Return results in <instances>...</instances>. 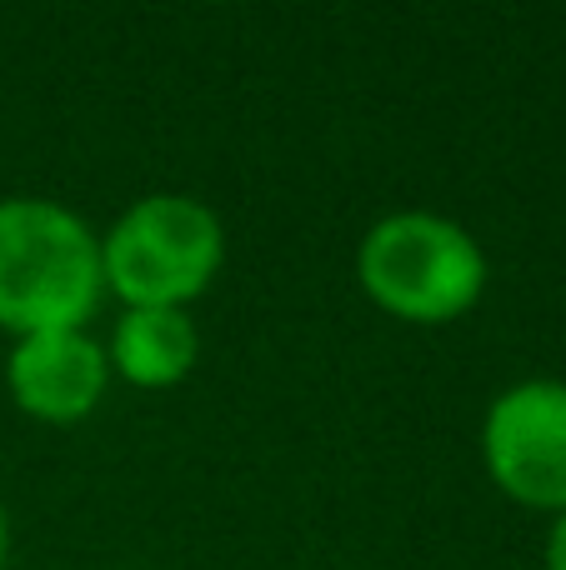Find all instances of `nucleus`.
<instances>
[{
  "mask_svg": "<svg viewBox=\"0 0 566 570\" xmlns=\"http://www.w3.org/2000/svg\"><path fill=\"white\" fill-rule=\"evenodd\" d=\"M100 246L50 200H0V325L76 331L100 301Z\"/></svg>",
  "mask_w": 566,
  "mask_h": 570,
  "instance_id": "f257e3e1",
  "label": "nucleus"
},
{
  "mask_svg": "<svg viewBox=\"0 0 566 570\" xmlns=\"http://www.w3.org/2000/svg\"><path fill=\"white\" fill-rule=\"evenodd\" d=\"M221 220L191 196H146L116 220L100 246V276L110 291L126 295L130 311L201 295L221 266Z\"/></svg>",
  "mask_w": 566,
  "mask_h": 570,
  "instance_id": "f03ea898",
  "label": "nucleus"
},
{
  "mask_svg": "<svg viewBox=\"0 0 566 570\" xmlns=\"http://www.w3.org/2000/svg\"><path fill=\"white\" fill-rule=\"evenodd\" d=\"M481 281L477 240L441 216H391L361 246V285L401 321H451L481 295Z\"/></svg>",
  "mask_w": 566,
  "mask_h": 570,
  "instance_id": "7ed1b4c3",
  "label": "nucleus"
},
{
  "mask_svg": "<svg viewBox=\"0 0 566 570\" xmlns=\"http://www.w3.org/2000/svg\"><path fill=\"white\" fill-rule=\"evenodd\" d=\"M487 465L507 495L566 511V385L527 381L487 415Z\"/></svg>",
  "mask_w": 566,
  "mask_h": 570,
  "instance_id": "20e7f679",
  "label": "nucleus"
},
{
  "mask_svg": "<svg viewBox=\"0 0 566 570\" xmlns=\"http://www.w3.org/2000/svg\"><path fill=\"white\" fill-rule=\"evenodd\" d=\"M10 391L40 421H80L106 391V355L80 331L20 335L10 355Z\"/></svg>",
  "mask_w": 566,
  "mask_h": 570,
  "instance_id": "39448f33",
  "label": "nucleus"
},
{
  "mask_svg": "<svg viewBox=\"0 0 566 570\" xmlns=\"http://www.w3.org/2000/svg\"><path fill=\"white\" fill-rule=\"evenodd\" d=\"M196 361V325L180 311L150 305V311H130L116 331V365L126 381L146 385H176Z\"/></svg>",
  "mask_w": 566,
  "mask_h": 570,
  "instance_id": "423d86ee",
  "label": "nucleus"
},
{
  "mask_svg": "<svg viewBox=\"0 0 566 570\" xmlns=\"http://www.w3.org/2000/svg\"><path fill=\"white\" fill-rule=\"evenodd\" d=\"M547 570H566V511H562V521L552 525V541H547Z\"/></svg>",
  "mask_w": 566,
  "mask_h": 570,
  "instance_id": "0eeeda50",
  "label": "nucleus"
},
{
  "mask_svg": "<svg viewBox=\"0 0 566 570\" xmlns=\"http://www.w3.org/2000/svg\"><path fill=\"white\" fill-rule=\"evenodd\" d=\"M0 556H6V521H0Z\"/></svg>",
  "mask_w": 566,
  "mask_h": 570,
  "instance_id": "6e6552de",
  "label": "nucleus"
}]
</instances>
